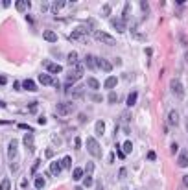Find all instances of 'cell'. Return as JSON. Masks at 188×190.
<instances>
[{"mask_svg": "<svg viewBox=\"0 0 188 190\" xmlns=\"http://www.w3.org/2000/svg\"><path fill=\"white\" fill-rule=\"evenodd\" d=\"M87 151H89L94 159H102V148H100L98 140H96V139H92V137H89V139H87Z\"/></svg>", "mask_w": 188, "mask_h": 190, "instance_id": "6da1fadb", "label": "cell"}, {"mask_svg": "<svg viewBox=\"0 0 188 190\" xmlns=\"http://www.w3.org/2000/svg\"><path fill=\"white\" fill-rule=\"evenodd\" d=\"M170 89H171V94L175 96V98H179V100H183L185 98V87L181 83V80H171L170 81Z\"/></svg>", "mask_w": 188, "mask_h": 190, "instance_id": "7a4b0ae2", "label": "cell"}, {"mask_svg": "<svg viewBox=\"0 0 188 190\" xmlns=\"http://www.w3.org/2000/svg\"><path fill=\"white\" fill-rule=\"evenodd\" d=\"M83 78V66L81 65H76L68 74H66V81L68 83H76L78 80H81Z\"/></svg>", "mask_w": 188, "mask_h": 190, "instance_id": "3957f363", "label": "cell"}, {"mask_svg": "<svg viewBox=\"0 0 188 190\" xmlns=\"http://www.w3.org/2000/svg\"><path fill=\"white\" fill-rule=\"evenodd\" d=\"M94 37H96V41L104 42V44H109V46H114L116 44L114 37L109 35V33H105V32H94Z\"/></svg>", "mask_w": 188, "mask_h": 190, "instance_id": "277c9868", "label": "cell"}, {"mask_svg": "<svg viewBox=\"0 0 188 190\" xmlns=\"http://www.w3.org/2000/svg\"><path fill=\"white\" fill-rule=\"evenodd\" d=\"M55 109H57V114H61V116H68V114L74 113V105L68 104V102H61V104H57Z\"/></svg>", "mask_w": 188, "mask_h": 190, "instance_id": "5b68a950", "label": "cell"}, {"mask_svg": "<svg viewBox=\"0 0 188 190\" xmlns=\"http://www.w3.org/2000/svg\"><path fill=\"white\" fill-rule=\"evenodd\" d=\"M83 35H89V28H87V26H78V28L70 33V37H72V39H78V41H85Z\"/></svg>", "mask_w": 188, "mask_h": 190, "instance_id": "8992f818", "label": "cell"}, {"mask_svg": "<svg viewBox=\"0 0 188 190\" xmlns=\"http://www.w3.org/2000/svg\"><path fill=\"white\" fill-rule=\"evenodd\" d=\"M96 66L102 68L104 72H111V70H113V65L109 63L107 59H102V57H96Z\"/></svg>", "mask_w": 188, "mask_h": 190, "instance_id": "52a82bcc", "label": "cell"}, {"mask_svg": "<svg viewBox=\"0 0 188 190\" xmlns=\"http://www.w3.org/2000/svg\"><path fill=\"white\" fill-rule=\"evenodd\" d=\"M17 146H19V144H17V140L13 139V140L9 142V146H7V159H9V161L15 159V155H17Z\"/></svg>", "mask_w": 188, "mask_h": 190, "instance_id": "ba28073f", "label": "cell"}, {"mask_svg": "<svg viewBox=\"0 0 188 190\" xmlns=\"http://www.w3.org/2000/svg\"><path fill=\"white\" fill-rule=\"evenodd\" d=\"M177 164H179V168H188V153L186 151H181L177 155Z\"/></svg>", "mask_w": 188, "mask_h": 190, "instance_id": "9c48e42d", "label": "cell"}, {"mask_svg": "<svg viewBox=\"0 0 188 190\" xmlns=\"http://www.w3.org/2000/svg\"><path fill=\"white\" fill-rule=\"evenodd\" d=\"M168 124H170V126H177V124H179V113H177L175 109H171V111L168 113Z\"/></svg>", "mask_w": 188, "mask_h": 190, "instance_id": "30bf717a", "label": "cell"}, {"mask_svg": "<svg viewBox=\"0 0 188 190\" xmlns=\"http://www.w3.org/2000/svg\"><path fill=\"white\" fill-rule=\"evenodd\" d=\"M44 66L48 68V72H50V74H59V72H61V65H57V63L44 61Z\"/></svg>", "mask_w": 188, "mask_h": 190, "instance_id": "8fae6325", "label": "cell"}, {"mask_svg": "<svg viewBox=\"0 0 188 190\" xmlns=\"http://www.w3.org/2000/svg\"><path fill=\"white\" fill-rule=\"evenodd\" d=\"M113 28H114L118 33H124L125 32V21H122V19H114V21H113Z\"/></svg>", "mask_w": 188, "mask_h": 190, "instance_id": "7c38bea8", "label": "cell"}, {"mask_svg": "<svg viewBox=\"0 0 188 190\" xmlns=\"http://www.w3.org/2000/svg\"><path fill=\"white\" fill-rule=\"evenodd\" d=\"M39 83L44 85V87H48V85H54V78H52L50 74H41V76H39Z\"/></svg>", "mask_w": 188, "mask_h": 190, "instance_id": "4fadbf2b", "label": "cell"}, {"mask_svg": "<svg viewBox=\"0 0 188 190\" xmlns=\"http://www.w3.org/2000/svg\"><path fill=\"white\" fill-rule=\"evenodd\" d=\"M42 37H44V41H48V42H55L57 41V35H55V32H52V30H44Z\"/></svg>", "mask_w": 188, "mask_h": 190, "instance_id": "5bb4252c", "label": "cell"}, {"mask_svg": "<svg viewBox=\"0 0 188 190\" xmlns=\"http://www.w3.org/2000/svg\"><path fill=\"white\" fill-rule=\"evenodd\" d=\"M116 83H118V78H114V76H109V78L105 80L104 87H105V89H109V90H111V89H114V87H116Z\"/></svg>", "mask_w": 188, "mask_h": 190, "instance_id": "9a60e30c", "label": "cell"}, {"mask_svg": "<svg viewBox=\"0 0 188 190\" xmlns=\"http://www.w3.org/2000/svg\"><path fill=\"white\" fill-rule=\"evenodd\" d=\"M137 100H138V94L133 90V92H129V96H127V100H125V104H127V107L131 109V107L137 104Z\"/></svg>", "mask_w": 188, "mask_h": 190, "instance_id": "2e32d148", "label": "cell"}, {"mask_svg": "<svg viewBox=\"0 0 188 190\" xmlns=\"http://www.w3.org/2000/svg\"><path fill=\"white\" fill-rule=\"evenodd\" d=\"M22 87H24L26 90H31V92H33V90H37V85H35L33 80H24V81H22Z\"/></svg>", "mask_w": 188, "mask_h": 190, "instance_id": "e0dca14e", "label": "cell"}, {"mask_svg": "<svg viewBox=\"0 0 188 190\" xmlns=\"http://www.w3.org/2000/svg\"><path fill=\"white\" fill-rule=\"evenodd\" d=\"M50 170H52V173H54V175H59V173H61V170H63L61 163H57V161H54V163L50 164Z\"/></svg>", "mask_w": 188, "mask_h": 190, "instance_id": "ac0fdd59", "label": "cell"}, {"mask_svg": "<svg viewBox=\"0 0 188 190\" xmlns=\"http://www.w3.org/2000/svg\"><path fill=\"white\" fill-rule=\"evenodd\" d=\"M65 4H66L65 0H57V2H54V4H52V11H54V13H57L59 9L65 7Z\"/></svg>", "mask_w": 188, "mask_h": 190, "instance_id": "d6986e66", "label": "cell"}, {"mask_svg": "<svg viewBox=\"0 0 188 190\" xmlns=\"http://www.w3.org/2000/svg\"><path fill=\"white\" fill-rule=\"evenodd\" d=\"M66 61H68V65H72V66H76V65H78V54H76V52H72V54H68V57H66Z\"/></svg>", "mask_w": 188, "mask_h": 190, "instance_id": "ffe728a7", "label": "cell"}, {"mask_svg": "<svg viewBox=\"0 0 188 190\" xmlns=\"http://www.w3.org/2000/svg\"><path fill=\"white\" fill-rule=\"evenodd\" d=\"M94 127H96V133H98V135H104V133H105V122H104V120H98Z\"/></svg>", "mask_w": 188, "mask_h": 190, "instance_id": "44dd1931", "label": "cell"}, {"mask_svg": "<svg viewBox=\"0 0 188 190\" xmlns=\"http://www.w3.org/2000/svg\"><path fill=\"white\" fill-rule=\"evenodd\" d=\"M15 6H17V9H19V11H24V9L30 6V2H28V0H17V2H15Z\"/></svg>", "mask_w": 188, "mask_h": 190, "instance_id": "7402d4cb", "label": "cell"}, {"mask_svg": "<svg viewBox=\"0 0 188 190\" xmlns=\"http://www.w3.org/2000/svg\"><path fill=\"white\" fill-rule=\"evenodd\" d=\"M85 65H87L89 68H96V57H92V56H87V57H85Z\"/></svg>", "mask_w": 188, "mask_h": 190, "instance_id": "603a6c76", "label": "cell"}, {"mask_svg": "<svg viewBox=\"0 0 188 190\" xmlns=\"http://www.w3.org/2000/svg\"><path fill=\"white\" fill-rule=\"evenodd\" d=\"M87 83H89V87H90L92 90H98V89H100V81H98L96 78H89V81H87Z\"/></svg>", "mask_w": 188, "mask_h": 190, "instance_id": "cb8c5ba5", "label": "cell"}, {"mask_svg": "<svg viewBox=\"0 0 188 190\" xmlns=\"http://www.w3.org/2000/svg\"><path fill=\"white\" fill-rule=\"evenodd\" d=\"M83 168H74V172H72V177H74V181H80L81 177H83Z\"/></svg>", "mask_w": 188, "mask_h": 190, "instance_id": "d4e9b609", "label": "cell"}, {"mask_svg": "<svg viewBox=\"0 0 188 190\" xmlns=\"http://www.w3.org/2000/svg\"><path fill=\"white\" fill-rule=\"evenodd\" d=\"M0 190H11V181L6 177V179H2V183H0Z\"/></svg>", "mask_w": 188, "mask_h": 190, "instance_id": "484cf974", "label": "cell"}, {"mask_svg": "<svg viewBox=\"0 0 188 190\" xmlns=\"http://www.w3.org/2000/svg\"><path fill=\"white\" fill-rule=\"evenodd\" d=\"M129 15H131V4L127 2V4H125V7H124V15H122V21H127V19H129Z\"/></svg>", "mask_w": 188, "mask_h": 190, "instance_id": "4316f807", "label": "cell"}, {"mask_svg": "<svg viewBox=\"0 0 188 190\" xmlns=\"http://www.w3.org/2000/svg\"><path fill=\"white\" fill-rule=\"evenodd\" d=\"M44 185H46V183H44V177H35V188L37 190H41Z\"/></svg>", "mask_w": 188, "mask_h": 190, "instance_id": "83f0119b", "label": "cell"}, {"mask_svg": "<svg viewBox=\"0 0 188 190\" xmlns=\"http://www.w3.org/2000/svg\"><path fill=\"white\" fill-rule=\"evenodd\" d=\"M131 149H133V142H131V140H127V142L124 144V155L131 153Z\"/></svg>", "mask_w": 188, "mask_h": 190, "instance_id": "f1b7e54d", "label": "cell"}, {"mask_svg": "<svg viewBox=\"0 0 188 190\" xmlns=\"http://www.w3.org/2000/svg\"><path fill=\"white\" fill-rule=\"evenodd\" d=\"M81 94H83V87H76V89L72 90V96H74V98H80Z\"/></svg>", "mask_w": 188, "mask_h": 190, "instance_id": "f546056e", "label": "cell"}, {"mask_svg": "<svg viewBox=\"0 0 188 190\" xmlns=\"http://www.w3.org/2000/svg\"><path fill=\"white\" fill-rule=\"evenodd\" d=\"M61 166L63 168H70V166H72V159H70V157H65L63 163H61Z\"/></svg>", "mask_w": 188, "mask_h": 190, "instance_id": "4dcf8cb0", "label": "cell"}, {"mask_svg": "<svg viewBox=\"0 0 188 190\" xmlns=\"http://www.w3.org/2000/svg\"><path fill=\"white\" fill-rule=\"evenodd\" d=\"M118 102V96H116V92H109V104H116Z\"/></svg>", "mask_w": 188, "mask_h": 190, "instance_id": "1f68e13d", "label": "cell"}, {"mask_svg": "<svg viewBox=\"0 0 188 190\" xmlns=\"http://www.w3.org/2000/svg\"><path fill=\"white\" fill-rule=\"evenodd\" d=\"M92 183H94V181H92V177H90V175H87V177L83 179V187H87V188H89V187H92Z\"/></svg>", "mask_w": 188, "mask_h": 190, "instance_id": "d6a6232c", "label": "cell"}, {"mask_svg": "<svg viewBox=\"0 0 188 190\" xmlns=\"http://www.w3.org/2000/svg\"><path fill=\"white\" fill-rule=\"evenodd\" d=\"M24 144H26V148H33V139L28 135V137L24 139Z\"/></svg>", "mask_w": 188, "mask_h": 190, "instance_id": "836d02e7", "label": "cell"}, {"mask_svg": "<svg viewBox=\"0 0 188 190\" xmlns=\"http://www.w3.org/2000/svg\"><path fill=\"white\" fill-rule=\"evenodd\" d=\"M85 172L90 175V173L94 172V163H87V166H85Z\"/></svg>", "mask_w": 188, "mask_h": 190, "instance_id": "e575fe53", "label": "cell"}, {"mask_svg": "<svg viewBox=\"0 0 188 190\" xmlns=\"http://www.w3.org/2000/svg\"><path fill=\"white\" fill-rule=\"evenodd\" d=\"M129 118H131L129 111H125V113H122V122H124V124H127V122H129Z\"/></svg>", "mask_w": 188, "mask_h": 190, "instance_id": "d590c367", "label": "cell"}, {"mask_svg": "<svg viewBox=\"0 0 188 190\" xmlns=\"http://www.w3.org/2000/svg\"><path fill=\"white\" fill-rule=\"evenodd\" d=\"M109 13H111V6H109V4H107V6H105L104 9H102V15H104V17H107V15H109Z\"/></svg>", "mask_w": 188, "mask_h": 190, "instance_id": "8d00e7d4", "label": "cell"}, {"mask_svg": "<svg viewBox=\"0 0 188 190\" xmlns=\"http://www.w3.org/2000/svg\"><path fill=\"white\" fill-rule=\"evenodd\" d=\"M140 9L146 13V11H149V6H147V2H140Z\"/></svg>", "mask_w": 188, "mask_h": 190, "instance_id": "74e56055", "label": "cell"}, {"mask_svg": "<svg viewBox=\"0 0 188 190\" xmlns=\"http://www.w3.org/2000/svg\"><path fill=\"white\" fill-rule=\"evenodd\" d=\"M37 104H31V105H30V113H33V114H35V113H37Z\"/></svg>", "mask_w": 188, "mask_h": 190, "instance_id": "f35d334b", "label": "cell"}, {"mask_svg": "<svg viewBox=\"0 0 188 190\" xmlns=\"http://www.w3.org/2000/svg\"><path fill=\"white\" fill-rule=\"evenodd\" d=\"M44 157L52 159V157H54V151H52V149H46V151H44Z\"/></svg>", "mask_w": 188, "mask_h": 190, "instance_id": "ab89813d", "label": "cell"}, {"mask_svg": "<svg viewBox=\"0 0 188 190\" xmlns=\"http://www.w3.org/2000/svg\"><path fill=\"white\" fill-rule=\"evenodd\" d=\"M19 127H21V129H24V131H31V127L28 126V124H19Z\"/></svg>", "mask_w": 188, "mask_h": 190, "instance_id": "60d3db41", "label": "cell"}, {"mask_svg": "<svg viewBox=\"0 0 188 190\" xmlns=\"http://www.w3.org/2000/svg\"><path fill=\"white\" fill-rule=\"evenodd\" d=\"M116 151H118V157H120V159H124V157H125V155H124V151L120 149V146H116Z\"/></svg>", "mask_w": 188, "mask_h": 190, "instance_id": "b9f144b4", "label": "cell"}, {"mask_svg": "<svg viewBox=\"0 0 188 190\" xmlns=\"http://www.w3.org/2000/svg\"><path fill=\"white\" fill-rule=\"evenodd\" d=\"M147 159H149V161H155V151H149V153H147Z\"/></svg>", "mask_w": 188, "mask_h": 190, "instance_id": "7bdbcfd3", "label": "cell"}, {"mask_svg": "<svg viewBox=\"0 0 188 190\" xmlns=\"http://www.w3.org/2000/svg\"><path fill=\"white\" fill-rule=\"evenodd\" d=\"M80 146H81V142H80V139H74V148L78 149V148H80Z\"/></svg>", "mask_w": 188, "mask_h": 190, "instance_id": "ee69618b", "label": "cell"}, {"mask_svg": "<svg viewBox=\"0 0 188 190\" xmlns=\"http://www.w3.org/2000/svg\"><path fill=\"white\" fill-rule=\"evenodd\" d=\"M183 187H185V188H188V175H185V177H183Z\"/></svg>", "mask_w": 188, "mask_h": 190, "instance_id": "f6af8a7d", "label": "cell"}, {"mask_svg": "<svg viewBox=\"0 0 188 190\" xmlns=\"http://www.w3.org/2000/svg\"><path fill=\"white\" fill-rule=\"evenodd\" d=\"M7 83V78L6 76H0V85H6Z\"/></svg>", "mask_w": 188, "mask_h": 190, "instance_id": "bcb514c9", "label": "cell"}, {"mask_svg": "<svg viewBox=\"0 0 188 190\" xmlns=\"http://www.w3.org/2000/svg\"><path fill=\"white\" fill-rule=\"evenodd\" d=\"M2 6H4V7H9V6H11V2H9V0H2Z\"/></svg>", "mask_w": 188, "mask_h": 190, "instance_id": "7dc6e473", "label": "cell"}, {"mask_svg": "<svg viewBox=\"0 0 188 190\" xmlns=\"http://www.w3.org/2000/svg\"><path fill=\"white\" fill-rule=\"evenodd\" d=\"M41 9H42V13H44V11H48L50 7H48V4H42V6H41Z\"/></svg>", "mask_w": 188, "mask_h": 190, "instance_id": "c3c4849f", "label": "cell"}, {"mask_svg": "<svg viewBox=\"0 0 188 190\" xmlns=\"http://www.w3.org/2000/svg\"><path fill=\"white\" fill-rule=\"evenodd\" d=\"M21 185H22V187H24V188L28 187V179H26V177H24V179H22V181H21Z\"/></svg>", "mask_w": 188, "mask_h": 190, "instance_id": "681fc988", "label": "cell"}, {"mask_svg": "<svg viewBox=\"0 0 188 190\" xmlns=\"http://www.w3.org/2000/svg\"><path fill=\"white\" fill-rule=\"evenodd\" d=\"M92 100H94V102H100V100H102V96H98V94H94V96H92Z\"/></svg>", "mask_w": 188, "mask_h": 190, "instance_id": "f907efd6", "label": "cell"}, {"mask_svg": "<svg viewBox=\"0 0 188 190\" xmlns=\"http://www.w3.org/2000/svg\"><path fill=\"white\" fill-rule=\"evenodd\" d=\"M125 173H127V172H125V168L120 170V179H122V177H125Z\"/></svg>", "mask_w": 188, "mask_h": 190, "instance_id": "816d5d0a", "label": "cell"}, {"mask_svg": "<svg viewBox=\"0 0 188 190\" xmlns=\"http://www.w3.org/2000/svg\"><path fill=\"white\" fill-rule=\"evenodd\" d=\"M171 151H173V153H177V144H175V142L171 144Z\"/></svg>", "mask_w": 188, "mask_h": 190, "instance_id": "f5cc1de1", "label": "cell"}, {"mask_svg": "<svg viewBox=\"0 0 188 190\" xmlns=\"http://www.w3.org/2000/svg\"><path fill=\"white\" fill-rule=\"evenodd\" d=\"M39 124H46V118L44 116H39Z\"/></svg>", "mask_w": 188, "mask_h": 190, "instance_id": "db71d44e", "label": "cell"}, {"mask_svg": "<svg viewBox=\"0 0 188 190\" xmlns=\"http://www.w3.org/2000/svg\"><path fill=\"white\" fill-rule=\"evenodd\" d=\"M96 190H104V185H100V183H98V185H96Z\"/></svg>", "mask_w": 188, "mask_h": 190, "instance_id": "11a10c76", "label": "cell"}, {"mask_svg": "<svg viewBox=\"0 0 188 190\" xmlns=\"http://www.w3.org/2000/svg\"><path fill=\"white\" fill-rule=\"evenodd\" d=\"M0 107H6V104H4V102H2V100H0Z\"/></svg>", "mask_w": 188, "mask_h": 190, "instance_id": "9f6ffc18", "label": "cell"}, {"mask_svg": "<svg viewBox=\"0 0 188 190\" xmlns=\"http://www.w3.org/2000/svg\"><path fill=\"white\" fill-rule=\"evenodd\" d=\"M76 190H83V188H81V187H76Z\"/></svg>", "mask_w": 188, "mask_h": 190, "instance_id": "6f0895ef", "label": "cell"}, {"mask_svg": "<svg viewBox=\"0 0 188 190\" xmlns=\"http://www.w3.org/2000/svg\"><path fill=\"white\" fill-rule=\"evenodd\" d=\"M122 190H127V188H122Z\"/></svg>", "mask_w": 188, "mask_h": 190, "instance_id": "680465c9", "label": "cell"}, {"mask_svg": "<svg viewBox=\"0 0 188 190\" xmlns=\"http://www.w3.org/2000/svg\"><path fill=\"white\" fill-rule=\"evenodd\" d=\"M186 129H188V126H186Z\"/></svg>", "mask_w": 188, "mask_h": 190, "instance_id": "91938a15", "label": "cell"}]
</instances>
